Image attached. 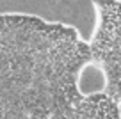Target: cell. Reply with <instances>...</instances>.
I'll use <instances>...</instances> for the list:
<instances>
[{"instance_id":"cell-1","label":"cell","mask_w":121,"mask_h":119,"mask_svg":"<svg viewBox=\"0 0 121 119\" xmlns=\"http://www.w3.org/2000/svg\"><path fill=\"white\" fill-rule=\"evenodd\" d=\"M91 62L75 27L0 13V119H48L82 94L80 75Z\"/></svg>"},{"instance_id":"cell-2","label":"cell","mask_w":121,"mask_h":119,"mask_svg":"<svg viewBox=\"0 0 121 119\" xmlns=\"http://www.w3.org/2000/svg\"><path fill=\"white\" fill-rule=\"evenodd\" d=\"M96 23L91 59L103 75V91L121 105V0H93Z\"/></svg>"},{"instance_id":"cell-3","label":"cell","mask_w":121,"mask_h":119,"mask_svg":"<svg viewBox=\"0 0 121 119\" xmlns=\"http://www.w3.org/2000/svg\"><path fill=\"white\" fill-rule=\"evenodd\" d=\"M48 119H121V105L102 93H82L57 108Z\"/></svg>"}]
</instances>
